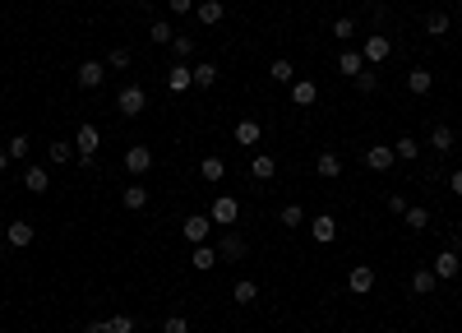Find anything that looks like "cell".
Returning <instances> with one entry per match:
<instances>
[{"label": "cell", "mask_w": 462, "mask_h": 333, "mask_svg": "<svg viewBox=\"0 0 462 333\" xmlns=\"http://www.w3.org/2000/svg\"><path fill=\"white\" fill-rule=\"evenodd\" d=\"M98 148H102V130H98V125H79V130H74V153H79V162L93 166Z\"/></svg>", "instance_id": "obj_1"}, {"label": "cell", "mask_w": 462, "mask_h": 333, "mask_svg": "<svg viewBox=\"0 0 462 333\" xmlns=\"http://www.w3.org/2000/svg\"><path fill=\"white\" fill-rule=\"evenodd\" d=\"M143 107H148V93H143L139 84H125V89L116 93V111H121L125 121H134V116H143Z\"/></svg>", "instance_id": "obj_2"}, {"label": "cell", "mask_w": 462, "mask_h": 333, "mask_svg": "<svg viewBox=\"0 0 462 333\" xmlns=\"http://www.w3.org/2000/svg\"><path fill=\"white\" fill-rule=\"evenodd\" d=\"M209 218H213V227H236V218H241V204L231 200V195H218V200L209 204Z\"/></svg>", "instance_id": "obj_3"}, {"label": "cell", "mask_w": 462, "mask_h": 333, "mask_svg": "<svg viewBox=\"0 0 462 333\" xmlns=\"http://www.w3.org/2000/svg\"><path fill=\"white\" fill-rule=\"evenodd\" d=\"M361 56H365V65H384L388 56H393V42H388L384 33H370L365 46H361Z\"/></svg>", "instance_id": "obj_4"}, {"label": "cell", "mask_w": 462, "mask_h": 333, "mask_svg": "<svg viewBox=\"0 0 462 333\" xmlns=\"http://www.w3.org/2000/svg\"><path fill=\"white\" fill-rule=\"evenodd\" d=\"M125 171H130V176H148V171H153V148L148 144H134L130 153H125Z\"/></svg>", "instance_id": "obj_5"}, {"label": "cell", "mask_w": 462, "mask_h": 333, "mask_svg": "<svg viewBox=\"0 0 462 333\" xmlns=\"http://www.w3.org/2000/svg\"><path fill=\"white\" fill-rule=\"evenodd\" d=\"M180 232H185V241L204 245V241H209V232H213V218H209V213H190V218L180 222Z\"/></svg>", "instance_id": "obj_6"}, {"label": "cell", "mask_w": 462, "mask_h": 333, "mask_svg": "<svg viewBox=\"0 0 462 333\" xmlns=\"http://www.w3.org/2000/svg\"><path fill=\"white\" fill-rule=\"evenodd\" d=\"M365 166H370V171H393V166H397L393 144H374V148H365Z\"/></svg>", "instance_id": "obj_7"}, {"label": "cell", "mask_w": 462, "mask_h": 333, "mask_svg": "<svg viewBox=\"0 0 462 333\" xmlns=\"http://www.w3.org/2000/svg\"><path fill=\"white\" fill-rule=\"evenodd\" d=\"M213 250H218V259H227V264H236V259H245V236H236L227 227V236H222L218 245H213Z\"/></svg>", "instance_id": "obj_8"}, {"label": "cell", "mask_w": 462, "mask_h": 333, "mask_svg": "<svg viewBox=\"0 0 462 333\" xmlns=\"http://www.w3.org/2000/svg\"><path fill=\"white\" fill-rule=\"evenodd\" d=\"M194 19L204 23V28H218V23L227 19V5H222V0H199V5H194Z\"/></svg>", "instance_id": "obj_9"}, {"label": "cell", "mask_w": 462, "mask_h": 333, "mask_svg": "<svg viewBox=\"0 0 462 333\" xmlns=\"http://www.w3.org/2000/svg\"><path fill=\"white\" fill-rule=\"evenodd\" d=\"M74 79H79V89H102V79H107V65H102V60H84Z\"/></svg>", "instance_id": "obj_10"}, {"label": "cell", "mask_w": 462, "mask_h": 333, "mask_svg": "<svg viewBox=\"0 0 462 333\" xmlns=\"http://www.w3.org/2000/svg\"><path fill=\"white\" fill-rule=\"evenodd\" d=\"M430 268H435V278H440V282H444V278H458V268H462V255H458V250H440Z\"/></svg>", "instance_id": "obj_11"}, {"label": "cell", "mask_w": 462, "mask_h": 333, "mask_svg": "<svg viewBox=\"0 0 462 333\" xmlns=\"http://www.w3.org/2000/svg\"><path fill=\"white\" fill-rule=\"evenodd\" d=\"M347 287H352L356 296H365V292H374V268H370V264H356L352 273H347Z\"/></svg>", "instance_id": "obj_12"}, {"label": "cell", "mask_w": 462, "mask_h": 333, "mask_svg": "<svg viewBox=\"0 0 462 333\" xmlns=\"http://www.w3.org/2000/svg\"><path fill=\"white\" fill-rule=\"evenodd\" d=\"M286 98L296 102V107H315V102H319V89H315V79H296Z\"/></svg>", "instance_id": "obj_13"}, {"label": "cell", "mask_w": 462, "mask_h": 333, "mask_svg": "<svg viewBox=\"0 0 462 333\" xmlns=\"http://www.w3.org/2000/svg\"><path fill=\"white\" fill-rule=\"evenodd\" d=\"M5 241H10V250H28L33 245V222H10V232H5Z\"/></svg>", "instance_id": "obj_14"}, {"label": "cell", "mask_w": 462, "mask_h": 333, "mask_svg": "<svg viewBox=\"0 0 462 333\" xmlns=\"http://www.w3.org/2000/svg\"><path fill=\"white\" fill-rule=\"evenodd\" d=\"M46 185H51V171H46V166H28V171H23V190H28V195H46Z\"/></svg>", "instance_id": "obj_15"}, {"label": "cell", "mask_w": 462, "mask_h": 333, "mask_svg": "<svg viewBox=\"0 0 462 333\" xmlns=\"http://www.w3.org/2000/svg\"><path fill=\"white\" fill-rule=\"evenodd\" d=\"M310 236H315V241L319 245H329V241H338V222L329 218V213H319V218L310 222Z\"/></svg>", "instance_id": "obj_16"}, {"label": "cell", "mask_w": 462, "mask_h": 333, "mask_svg": "<svg viewBox=\"0 0 462 333\" xmlns=\"http://www.w3.org/2000/svg\"><path fill=\"white\" fill-rule=\"evenodd\" d=\"M435 287H440L435 268H416V273H411V296H430Z\"/></svg>", "instance_id": "obj_17"}, {"label": "cell", "mask_w": 462, "mask_h": 333, "mask_svg": "<svg viewBox=\"0 0 462 333\" xmlns=\"http://www.w3.org/2000/svg\"><path fill=\"white\" fill-rule=\"evenodd\" d=\"M231 301H236V306H254V301H259V282H250V278H236Z\"/></svg>", "instance_id": "obj_18"}, {"label": "cell", "mask_w": 462, "mask_h": 333, "mask_svg": "<svg viewBox=\"0 0 462 333\" xmlns=\"http://www.w3.org/2000/svg\"><path fill=\"white\" fill-rule=\"evenodd\" d=\"M166 89H171V93L194 89V74H190V65H185V60H180V65H171V74H166Z\"/></svg>", "instance_id": "obj_19"}, {"label": "cell", "mask_w": 462, "mask_h": 333, "mask_svg": "<svg viewBox=\"0 0 462 333\" xmlns=\"http://www.w3.org/2000/svg\"><path fill=\"white\" fill-rule=\"evenodd\" d=\"M361 70H365V56H361V51H342V56H338V74H342V79H356Z\"/></svg>", "instance_id": "obj_20"}, {"label": "cell", "mask_w": 462, "mask_h": 333, "mask_svg": "<svg viewBox=\"0 0 462 333\" xmlns=\"http://www.w3.org/2000/svg\"><path fill=\"white\" fill-rule=\"evenodd\" d=\"M407 89L416 93V98H425V93L435 89V74H430L425 65H416V70H411V74H407Z\"/></svg>", "instance_id": "obj_21"}, {"label": "cell", "mask_w": 462, "mask_h": 333, "mask_svg": "<svg viewBox=\"0 0 462 333\" xmlns=\"http://www.w3.org/2000/svg\"><path fill=\"white\" fill-rule=\"evenodd\" d=\"M315 171H319L324 181H338L342 176V157L338 153H319V157H315Z\"/></svg>", "instance_id": "obj_22"}, {"label": "cell", "mask_w": 462, "mask_h": 333, "mask_svg": "<svg viewBox=\"0 0 462 333\" xmlns=\"http://www.w3.org/2000/svg\"><path fill=\"white\" fill-rule=\"evenodd\" d=\"M268 79H273V84H286V89H291V84H296V70H291V60H286V56H277L273 65H268Z\"/></svg>", "instance_id": "obj_23"}, {"label": "cell", "mask_w": 462, "mask_h": 333, "mask_svg": "<svg viewBox=\"0 0 462 333\" xmlns=\"http://www.w3.org/2000/svg\"><path fill=\"white\" fill-rule=\"evenodd\" d=\"M190 74H194V89H213V84H218V65H213V60L190 65Z\"/></svg>", "instance_id": "obj_24"}, {"label": "cell", "mask_w": 462, "mask_h": 333, "mask_svg": "<svg viewBox=\"0 0 462 333\" xmlns=\"http://www.w3.org/2000/svg\"><path fill=\"white\" fill-rule=\"evenodd\" d=\"M259 134H264V125L259 121H250V116H245V121H236V144H259Z\"/></svg>", "instance_id": "obj_25"}, {"label": "cell", "mask_w": 462, "mask_h": 333, "mask_svg": "<svg viewBox=\"0 0 462 333\" xmlns=\"http://www.w3.org/2000/svg\"><path fill=\"white\" fill-rule=\"evenodd\" d=\"M199 176H204V181H222V176H227V162H222L218 153H209L204 162H199Z\"/></svg>", "instance_id": "obj_26"}, {"label": "cell", "mask_w": 462, "mask_h": 333, "mask_svg": "<svg viewBox=\"0 0 462 333\" xmlns=\"http://www.w3.org/2000/svg\"><path fill=\"white\" fill-rule=\"evenodd\" d=\"M250 176H254V181H273V176H277V162H273L268 153H259V157L250 162Z\"/></svg>", "instance_id": "obj_27"}, {"label": "cell", "mask_w": 462, "mask_h": 333, "mask_svg": "<svg viewBox=\"0 0 462 333\" xmlns=\"http://www.w3.org/2000/svg\"><path fill=\"white\" fill-rule=\"evenodd\" d=\"M430 144L440 148V153H453V144H458V134H453L449 125H435V130H430Z\"/></svg>", "instance_id": "obj_28"}, {"label": "cell", "mask_w": 462, "mask_h": 333, "mask_svg": "<svg viewBox=\"0 0 462 333\" xmlns=\"http://www.w3.org/2000/svg\"><path fill=\"white\" fill-rule=\"evenodd\" d=\"M121 204H125V209H130V213L148 209V190H143V185H130V190H125V195H121Z\"/></svg>", "instance_id": "obj_29"}, {"label": "cell", "mask_w": 462, "mask_h": 333, "mask_svg": "<svg viewBox=\"0 0 462 333\" xmlns=\"http://www.w3.org/2000/svg\"><path fill=\"white\" fill-rule=\"evenodd\" d=\"M402 222H407L411 232H425V227H430V209H421V204H411V209L402 213Z\"/></svg>", "instance_id": "obj_30"}, {"label": "cell", "mask_w": 462, "mask_h": 333, "mask_svg": "<svg viewBox=\"0 0 462 333\" xmlns=\"http://www.w3.org/2000/svg\"><path fill=\"white\" fill-rule=\"evenodd\" d=\"M449 28H453V19H449V14H440V10H435V14H425V33H430V37H444Z\"/></svg>", "instance_id": "obj_31"}, {"label": "cell", "mask_w": 462, "mask_h": 333, "mask_svg": "<svg viewBox=\"0 0 462 333\" xmlns=\"http://www.w3.org/2000/svg\"><path fill=\"white\" fill-rule=\"evenodd\" d=\"M148 37H153V46H171V37H176V33H171V23H166V19H153Z\"/></svg>", "instance_id": "obj_32"}, {"label": "cell", "mask_w": 462, "mask_h": 333, "mask_svg": "<svg viewBox=\"0 0 462 333\" xmlns=\"http://www.w3.org/2000/svg\"><path fill=\"white\" fill-rule=\"evenodd\" d=\"M213 264H218V250H213V245H194V268L199 273H209Z\"/></svg>", "instance_id": "obj_33"}, {"label": "cell", "mask_w": 462, "mask_h": 333, "mask_svg": "<svg viewBox=\"0 0 462 333\" xmlns=\"http://www.w3.org/2000/svg\"><path fill=\"white\" fill-rule=\"evenodd\" d=\"M46 157H51V162H55V166H65V162H70V157H74V144H65V139H55V144H51V148H46Z\"/></svg>", "instance_id": "obj_34"}, {"label": "cell", "mask_w": 462, "mask_h": 333, "mask_svg": "<svg viewBox=\"0 0 462 333\" xmlns=\"http://www.w3.org/2000/svg\"><path fill=\"white\" fill-rule=\"evenodd\" d=\"M277 222H282V227H301V222H305V209H301V204H282Z\"/></svg>", "instance_id": "obj_35"}, {"label": "cell", "mask_w": 462, "mask_h": 333, "mask_svg": "<svg viewBox=\"0 0 462 333\" xmlns=\"http://www.w3.org/2000/svg\"><path fill=\"white\" fill-rule=\"evenodd\" d=\"M130 60H134L130 46H116V51H107V70H130Z\"/></svg>", "instance_id": "obj_36"}, {"label": "cell", "mask_w": 462, "mask_h": 333, "mask_svg": "<svg viewBox=\"0 0 462 333\" xmlns=\"http://www.w3.org/2000/svg\"><path fill=\"white\" fill-rule=\"evenodd\" d=\"M102 333H134V320L130 315H111V320H102Z\"/></svg>", "instance_id": "obj_37"}, {"label": "cell", "mask_w": 462, "mask_h": 333, "mask_svg": "<svg viewBox=\"0 0 462 333\" xmlns=\"http://www.w3.org/2000/svg\"><path fill=\"white\" fill-rule=\"evenodd\" d=\"M393 153H397V162H411V157H416L421 148H416V139H411V134H402V139L393 144Z\"/></svg>", "instance_id": "obj_38"}, {"label": "cell", "mask_w": 462, "mask_h": 333, "mask_svg": "<svg viewBox=\"0 0 462 333\" xmlns=\"http://www.w3.org/2000/svg\"><path fill=\"white\" fill-rule=\"evenodd\" d=\"M352 84H356V93H374V89H379V74H374V70H361Z\"/></svg>", "instance_id": "obj_39"}, {"label": "cell", "mask_w": 462, "mask_h": 333, "mask_svg": "<svg viewBox=\"0 0 462 333\" xmlns=\"http://www.w3.org/2000/svg\"><path fill=\"white\" fill-rule=\"evenodd\" d=\"M171 51H176V60H190V56H194V37H171Z\"/></svg>", "instance_id": "obj_40"}, {"label": "cell", "mask_w": 462, "mask_h": 333, "mask_svg": "<svg viewBox=\"0 0 462 333\" xmlns=\"http://www.w3.org/2000/svg\"><path fill=\"white\" fill-rule=\"evenodd\" d=\"M162 333H190V320H185V315H166V320H162Z\"/></svg>", "instance_id": "obj_41"}, {"label": "cell", "mask_w": 462, "mask_h": 333, "mask_svg": "<svg viewBox=\"0 0 462 333\" xmlns=\"http://www.w3.org/2000/svg\"><path fill=\"white\" fill-rule=\"evenodd\" d=\"M5 153H10L14 162H19V157H28V134H14V139H10V148H5Z\"/></svg>", "instance_id": "obj_42"}, {"label": "cell", "mask_w": 462, "mask_h": 333, "mask_svg": "<svg viewBox=\"0 0 462 333\" xmlns=\"http://www.w3.org/2000/svg\"><path fill=\"white\" fill-rule=\"evenodd\" d=\"M352 33H356V19H333V37H338V42H347Z\"/></svg>", "instance_id": "obj_43"}, {"label": "cell", "mask_w": 462, "mask_h": 333, "mask_svg": "<svg viewBox=\"0 0 462 333\" xmlns=\"http://www.w3.org/2000/svg\"><path fill=\"white\" fill-rule=\"evenodd\" d=\"M384 209H388V213H397V218H402V213H407L411 204L402 200V195H388V200H384Z\"/></svg>", "instance_id": "obj_44"}, {"label": "cell", "mask_w": 462, "mask_h": 333, "mask_svg": "<svg viewBox=\"0 0 462 333\" xmlns=\"http://www.w3.org/2000/svg\"><path fill=\"white\" fill-rule=\"evenodd\" d=\"M166 10L171 14H194V0H166Z\"/></svg>", "instance_id": "obj_45"}, {"label": "cell", "mask_w": 462, "mask_h": 333, "mask_svg": "<svg viewBox=\"0 0 462 333\" xmlns=\"http://www.w3.org/2000/svg\"><path fill=\"white\" fill-rule=\"evenodd\" d=\"M449 185H453V195H462V166H458V171L449 176Z\"/></svg>", "instance_id": "obj_46"}, {"label": "cell", "mask_w": 462, "mask_h": 333, "mask_svg": "<svg viewBox=\"0 0 462 333\" xmlns=\"http://www.w3.org/2000/svg\"><path fill=\"white\" fill-rule=\"evenodd\" d=\"M5 166H10V153H5V148H0V171H5Z\"/></svg>", "instance_id": "obj_47"}, {"label": "cell", "mask_w": 462, "mask_h": 333, "mask_svg": "<svg viewBox=\"0 0 462 333\" xmlns=\"http://www.w3.org/2000/svg\"><path fill=\"white\" fill-rule=\"evenodd\" d=\"M0 259H5V245H0Z\"/></svg>", "instance_id": "obj_48"}, {"label": "cell", "mask_w": 462, "mask_h": 333, "mask_svg": "<svg viewBox=\"0 0 462 333\" xmlns=\"http://www.w3.org/2000/svg\"><path fill=\"white\" fill-rule=\"evenodd\" d=\"M130 5H139V0H130Z\"/></svg>", "instance_id": "obj_49"}]
</instances>
